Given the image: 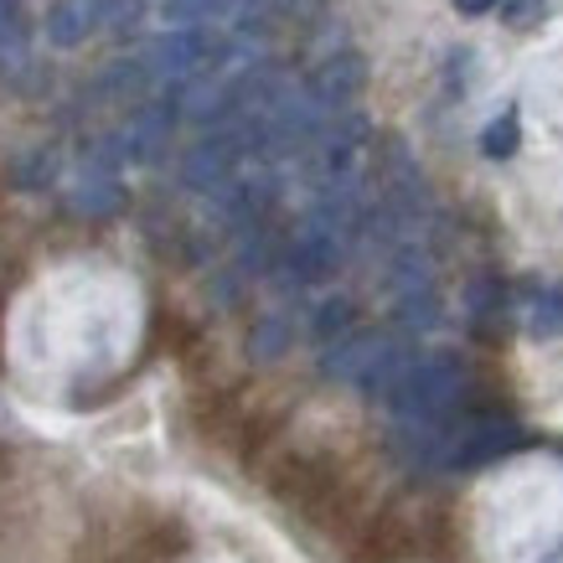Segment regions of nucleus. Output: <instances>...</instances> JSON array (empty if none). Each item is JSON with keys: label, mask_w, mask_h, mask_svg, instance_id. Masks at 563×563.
Masks as SVG:
<instances>
[{"label": "nucleus", "mask_w": 563, "mask_h": 563, "mask_svg": "<svg viewBox=\"0 0 563 563\" xmlns=\"http://www.w3.org/2000/svg\"><path fill=\"white\" fill-rule=\"evenodd\" d=\"M461 388V362L455 357H434L429 367H419V377L409 383V404L419 409H444Z\"/></svg>", "instance_id": "nucleus-1"}, {"label": "nucleus", "mask_w": 563, "mask_h": 563, "mask_svg": "<svg viewBox=\"0 0 563 563\" xmlns=\"http://www.w3.org/2000/svg\"><path fill=\"white\" fill-rule=\"evenodd\" d=\"M517 114H501V120H492L486 124V135H481V151L492 155V161H507V155L517 151Z\"/></svg>", "instance_id": "nucleus-2"}, {"label": "nucleus", "mask_w": 563, "mask_h": 563, "mask_svg": "<svg viewBox=\"0 0 563 563\" xmlns=\"http://www.w3.org/2000/svg\"><path fill=\"white\" fill-rule=\"evenodd\" d=\"M532 336H543V342L548 336H563V285L538 300V310H532Z\"/></svg>", "instance_id": "nucleus-3"}, {"label": "nucleus", "mask_w": 563, "mask_h": 563, "mask_svg": "<svg viewBox=\"0 0 563 563\" xmlns=\"http://www.w3.org/2000/svg\"><path fill=\"white\" fill-rule=\"evenodd\" d=\"M357 78H362L357 57H342V63H331L321 73V93H346V84H357Z\"/></svg>", "instance_id": "nucleus-4"}, {"label": "nucleus", "mask_w": 563, "mask_h": 563, "mask_svg": "<svg viewBox=\"0 0 563 563\" xmlns=\"http://www.w3.org/2000/svg\"><path fill=\"white\" fill-rule=\"evenodd\" d=\"M548 0H507L501 5V16H507V26H532V21H543Z\"/></svg>", "instance_id": "nucleus-5"}, {"label": "nucleus", "mask_w": 563, "mask_h": 563, "mask_svg": "<svg viewBox=\"0 0 563 563\" xmlns=\"http://www.w3.org/2000/svg\"><path fill=\"white\" fill-rule=\"evenodd\" d=\"M222 0H166V16L172 21H197L207 16V11H218Z\"/></svg>", "instance_id": "nucleus-6"}, {"label": "nucleus", "mask_w": 563, "mask_h": 563, "mask_svg": "<svg viewBox=\"0 0 563 563\" xmlns=\"http://www.w3.org/2000/svg\"><path fill=\"white\" fill-rule=\"evenodd\" d=\"M222 161H228L222 151H202V155H191V181H207V176H218V172H222Z\"/></svg>", "instance_id": "nucleus-7"}, {"label": "nucleus", "mask_w": 563, "mask_h": 563, "mask_svg": "<svg viewBox=\"0 0 563 563\" xmlns=\"http://www.w3.org/2000/svg\"><path fill=\"white\" fill-rule=\"evenodd\" d=\"M492 5L496 0H455V11H461V16H486Z\"/></svg>", "instance_id": "nucleus-8"}, {"label": "nucleus", "mask_w": 563, "mask_h": 563, "mask_svg": "<svg viewBox=\"0 0 563 563\" xmlns=\"http://www.w3.org/2000/svg\"><path fill=\"white\" fill-rule=\"evenodd\" d=\"M346 316H352V310H346L342 300H336V306H325V316H321V331H331V325H342Z\"/></svg>", "instance_id": "nucleus-9"}]
</instances>
